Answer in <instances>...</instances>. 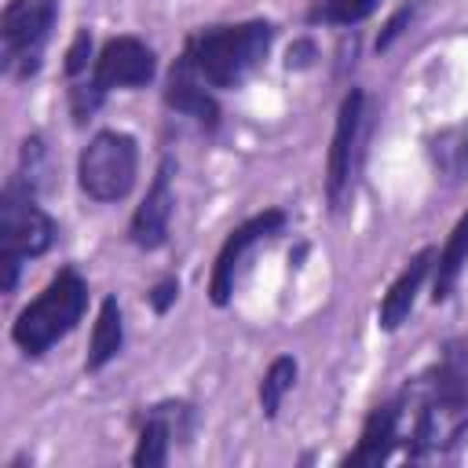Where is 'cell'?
I'll return each mask as SVG.
<instances>
[{
	"label": "cell",
	"mask_w": 468,
	"mask_h": 468,
	"mask_svg": "<svg viewBox=\"0 0 468 468\" xmlns=\"http://www.w3.org/2000/svg\"><path fill=\"white\" fill-rule=\"evenodd\" d=\"M278 26L271 18H241V22H212L186 37L183 55L197 69V77L219 95L241 88L271 55Z\"/></svg>",
	"instance_id": "cell-1"
},
{
	"label": "cell",
	"mask_w": 468,
	"mask_h": 468,
	"mask_svg": "<svg viewBox=\"0 0 468 468\" xmlns=\"http://www.w3.org/2000/svg\"><path fill=\"white\" fill-rule=\"evenodd\" d=\"M154 77H157V51L143 37L117 33V37L102 40L91 69L84 77L69 80V88H66L73 124L84 128L102 110L110 91H135V88H146Z\"/></svg>",
	"instance_id": "cell-2"
},
{
	"label": "cell",
	"mask_w": 468,
	"mask_h": 468,
	"mask_svg": "<svg viewBox=\"0 0 468 468\" xmlns=\"http://www.w3.org/2000/svg\"><path fill=\"white\" fill-rule=\"evenodd\" d=\"M40 190L22 176H7L0 190V289L11 296L22 282V267L40 260L58 241V223L37 201Z\"/></svg>",
	"instance_id": "cell-3"
},
{
	"label": "cell",
	"mask_w": 468,
	"mask_h": 468,
	"mask_svg": "<svg viewBox=\"0 0 468 468\" xmlns=\"http://www.w3.org/2000/svg\"><path fill=\"white\" fill-rule=\"evenodd\" d=\"M84 311H88V278L77 267H58L51 282L11 322V344L26 358H40L80 325Z\"/></svg>",
	"instance_id": "cell-4"
},
{
	"label": "cell",
	"mask_w": 468,
	"mask_h": 468,
	"mask_svg": "<svg viewBox=\"0 0 468 468\" xmlns=\"http://www.w3.org/2000/svg\"><path fill=\"white\" fill-rule=\"evenodd\" d=\"M58 22V0H7L0 11V73L7 80H29L44 66L51 29Z\"/></svg>",
	"instance_id": "cell-5"
},
{
	"label": "cell",
	"mask_w": 468,
	"mask_h": 468,
	"mask_svg": "<svg viewBox=\"0 0 468 468\" xmlns=\"http://www.w3.org/2000/svg\"><path fill=\"white\" fill-rule=\"evenodd\" d=\"M135 176H139L135 135H128L121 128H102L80 146L77 183H80V194L91 197L95 205L124 201L135 186Z\"/></svg>",
	"instance_id": "cell-6"
},
{
	"label": "cell",
	"mask_w": 468,
	"mask_h": 468,
	"mask_svg": "<svg viewBox=\"0 0 468 468\" xmlns=\"http://www.w3.org/2000/svg\"><path fill=\"white\" fill-rule=\"evenodd\" d=\"M366 88L351 84L336 106V124L329 139V157H325V201L329 212L340 216L351 197H355V176H358V157H362V124H366Z\"/></svg>",
	"instance_id": "cell-7"
},
{
	"label": "cell",
	"mask_w": 468,
	"mask_h": 468,
	"mask_svg": "<svg viewBox=\"0 0 468 468\" xmlns=\"http://www.w3.org/2000/svg\"><path fill=\"white\" fill-rule=\"evenodd\" d=\"M285 227H289V212L278 208V205H271V208L241 219L223 238V245L216 252V263H212V278H208V300H212V307H227L234 300V289H238V278H241L249 256L260 245H267L271 238H278Z\"/></svg>",
	"instance_id": "cell-8"
},
{
	"label": "cell",
	"mask_w": 468,
	"mask_h": 468,
	"mask_svg": "<svg viewBox=\"0 0 468 468\" xmlns=\"http://www.w3.org/2000/svg\"><path fill=\"white\" fill-rule=\"evenodd\" d=\"M197 428V410L186 399H161L135 413V468H161L172 457V446H186Z\"/></svg>",
	"instance_id": "cell-9"
},
{
	"label": "cell",
	"mask_w": 468,
	"mask_h": 468,
	"mask_svg": "<svg viewBox=\"0 0 468 468\" xmlns=\"http://www.w3.org/2000/svg\"><path fill=\"white\" fill-rule=\"evenodd\" d=\"M172 212H176V157L161 154V161L154 168V179H150L143 201L135 205V212L128 219V241L139 252H157L168 241Z\"/></svg>",
	"instance_id": "cell-10"
},
{
	"label": "cell",
	"mask_w": 468,
	"mask_h": 468,
	"mask_svg": "<svg viewBox=\"0 0 468 468\" xmlns=\"http://www.w3.org/2000/svg\"><path fill=\"white\" fill-rule=\"evenodd\" d=\"M161 99L172 113H183L190 117L201 132H216L219 128V99L216 91L197 77V69L190 66V58L179 51V58L168 66L165 73V88H161Z\"/></svg>",
	"instance_id": "cell-11"
},
{
	"label": "cell",
	"mask_w": 468,
	"mask_h": 468,
	"mask_svg": "<svg viewBox=\"0 0 468 468\" xmlns=\"http://www.w3.org/2000/svg\"><path fill=\"white\" fill-rule=\"evenodd\" d=\"M395 446H402V399L399 391L384 402H377L366 420H362V431H358V442L344 453L340 464H384Z\"/></svg>",
	"instance_id": "cell-12"
},
{
	"label": "cell",
	"mask_w": 468,
	"mask_h": 468,
	"mask_svg": "<svg viewBox=\"0 0 468 468\" xmlns=\"http://www.w3.org/2000/svg\"><path fill=\"white\" fill-rule=\"evenodd\" d=\"M435 252H439L435 245L417 249V252H413V256L402 263V271L395 274V282L388 285V292L380 296V307H377V325H380L384 333H395V329H402V325L410 322L413 303H417V292H420L424 278L431 274Z\"/></svg>",
	"instance_id": "cell-13"
},
{
	"label": "cell",
	"mask_w": 468,
	"mask_h": 468,
	"mask_svg": "<svg viewBox=\"0 0 468 468\" xmlns=\"http://www.w3.org/2000/svg\"><path fill=\"white\" fill-rule=\"evenodd\" d=\"M121 351H124V311H121V300L110 292V296H102L95 325H91V340H88V355H84V373H102Z\"/></svg>",
	"instance_id": "cell-14"
},
{
	"label": "cell",
	"mask_w": 468,
	"mask_h": 468,
	"mask_svg": "<svg viewBox=\"0 0 468 468\" xmlns=\"http://www.w3.org/2000/svg\"><path fill=\"white\" fill-rule=\"evenodd\" d=\"M464 267H468V208L453 223L446 245L435 252V263H431V303H446L453 296Z\"/></svg>",
	"instance_id": "cell-15"
},
{
	"label": "cell",
	"mask_w": 468,
	"mask_h": 468,
	"mask_svg": "<svg viewBox=\"0 0 468 468\" xmlns=\"http://www.w3.org/2000/svg\"><path fill=\"white\" fill-rule=\"evenodd\" d=\"M428 157L446 183L468 179V128H442L428 139Z\"/></svg>",
	"instance_id": "cell-16"
},
{
	"label": "cell",
	"mask_w": 468,
	"mask_h": 468,
	"mask_svg": "<svg viewBox=\"0 0 468 468\" xmlns=\"http://www.w3.org/2000/svg\"><path fill=\"white\" fill-rule=\"evenodd\" d=\"M428 377L446 388L450 395L468 402V333L464 336H450L439 351V358L428 366Z\"/></svg>",
	"instance_id": "cell-17"
},
{
	"label": "cell",
	"mask_w": 468,
	"mask_h": 468,
	"mask_svg": "<svg viewBox=\"0 0 468 468\" xmlns=\"http://www.w3.org/2000/svg\"><path fill=\"white\" fill-rule=\"evenodd\" d=\"M296 377H300V362H296L292 355H278V358H271V366H267L263 377H260V391H256V399H260V413H263L267 420L278 417L285 395L296 388Z\"/></svg>",
	"instance_id": "cell-18"
},
{
	"label": "cell",
	"mask_w": 468,
	"mask_h": 468,
	"mask_svg": "<svg viewBox=\"0 0 468 468\" xmlns=\"http://www.w3.org/2000/svg\"><path fill=\"white\" fill-rule=\"evenodd\" d=\"M380 7V0H311L303 22L307 26H362L373 11Z\"/></svg>",
	"instance_id": "cell-19"
},
{
	"label": "cell",
	"mask_w": 468,
	"mask_h": 468,
	"mask_svg": "<svg viewBox=\"0 0 468 468\" xmlns=\"http://www.w3.org/2000/svg\"><path fill=\"white\" fill-rule=\"evenodd\" d=\"M95 55H99V51H95V37H91V29H88V26H80V29L73 33V40H69L66 55H62V73H66V80L84 77V73L91 69Z\"/></svg>",
	"instance_id": "cell-20"
},
{
	"label": "cell",
	"mask_w": 468,
	"mask_h": 468,
	"mask_svg": "<svg viewBox=\"0 0 468 468\" xmlns=\"http://www.w3.org/2000/svg\"><path fill=\"white\" fill-rule=\"evenodd\" d=\"M417 11H420V0H410V4H402V7H399V11H395L388 22H384V29L377 33V40H373V51H377V55H384V51H388V48H391V44H395L402 33H406V26L417 18Z\"/></svg>",
	"instance_id": "cell-21"
},
{
	"label": "cell",
	"mask_w": 468,
	"mask_h": 468,
	"mask_svg": "<svg viewBox=\"0 0 468 468\" xmlns=\"http://www.w3.org/2000/svg\"><path fill=\"white\" fill-rule=\"evenodd\" d=\"M179 289H183V282H179L176 274L157 278V282L146 289V303H150V311H154V314H168V311L176 307V300H179Z\"/></svg>",
	"instance_id": "cell-22"
},
{
	"label": "cell",
	"mask_w": 468,
	"mask_h": 468,
	"mask_svg": "<svg viewBox=\"0 0 468 468\" xmlns=\"http://www.w3.org/2000/svg\"><path fill=\"white\" fill-rule=\"evenodd\" d=\"M314 58H318L314 40L300 37V40H292V48H289V55H285V66H289V69H307V66H314Z\"/></svg>",
	"instance_id": "cell-23"
}]
</instances>
